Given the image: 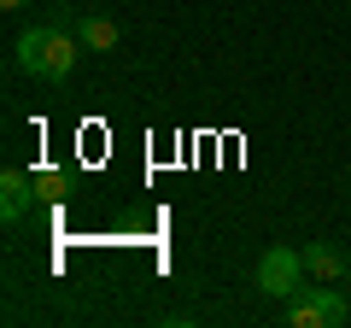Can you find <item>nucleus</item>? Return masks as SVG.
I'll list each match as a JSON object with an SVG mask.
<instances>
[{"label":"nucleus","instance_id":"f03ea898","mask_svg":"<svg viewBox=\"0 0 351 328\" xmlns=\"http://www.w3.org/2000/svg\"><path fill=\"white\" fill-rule=\"evenodd\" d=\"M351 316L346 293H334V281H316V288H299L287 299V323L293 328H339Z\"/></svg>","mask_w":351,"mask_h":328},{"label":"nucleus","instance_id":"7ed1b4c3","mask_svg":"<svg viewBox=\"0 0 351 328\" xmlns=\"http://www.w3.org/2000/svg\"><path fill=\"white\" fill-rule=\"evenodd\" d=\"M304 253H293V246H269V253L258 258V288L269 293V299H293V293L304 288Z\"/></svg>","mask_w":351,"mask_h":328},{"label":"nucleus","instance_id":"f257e3e1","mask_svg":"<svg viewBox=\"0 0 351 328\" xmlns=\"http://www.w3.org/2000/svg\"><path fill=\"white\" fill-rule=\"evenodd\" d=\"M76 53H82V36H71L64 24H36L18 36V71L41 82H64L76 71Z\"/></svg>","mask_w":351,"mask_h":328},{"label":"nucleus","instance_id":"20e7f679","mask_svg":"<svg viewBox=\"0 0 351 328\" xmlns=\"http://www.w3.org/2000/svg\"><path fill=\"white\" fill-rule=\"evenodd\" d=\"M36 176H29V170H6V176H0V217H6V223H18V217L29 211V205H36Z\"/></svg>","mask_w":351,"mask_h":328},{"label":"nucleus","instance_id":"1a4fd4ad","mask_svg":"<svg viewBox=\"0 0 351 328\" xmlns=\"http://www.w3.org/2000/svg\"><path fill=\"white\" fill-rule=\"evenodd\" d=\"M346 293H351V270H346Z\"/></svg>","mask_w":351,"mask_h":328},{"label":"nucleus","instance_id":"0eeeda50","mask_svg":"<svg viewBox=\"0 0 351 328\" xmlns=\"http://www.w3.org/2000/svg\"><path fill=\"white\" fill-rule=\"evenodd\" d=\"M36 188H41V194H59L64 176H59V170H36Z\"/></svg>","mask_w":351,"mask_h":328},{"label":"nucleus","instance_id":"423d86ee","mask_svg":"<svg viewBox=\"0 0 351 328\" xmlns=\"http://www.w3.org/2000/svg\"><path fill=\"white\" fill-rule=\"evenodd\" d=\"M82 47H88V53H112V47H117V24H112L106 12L82 18Z\"/></svg>","mask_w":351,"mask_h":328},{"label":"nucleus","instance_id":"6e6552de","mask_svg":"<svg viewBox=\"0 0 351 328\" xmlns=\"http://www.w3.org/2000/svg\"><path fill=\"white\" fill-rule=\"evenodd\" d=\"M0 6H6V12H18V6H29V0H0Z\"/></svg>","mask_w":351,"mask_h":328},{"label":"nucleus","instance_id":"39448f33","mask_svg":"<svg viewBox=\"0 0 351 328\" xmlns=\"http://www.w3.org/2000/svg\"><path fill=\"white\" fill-rule=\"evenodd\" d=\"M304 270H311L316 281H346V258H339V246H328V240H311L304 246Z\"/></svg>","mask_w":351,"mask_h":328}]
</instances>
